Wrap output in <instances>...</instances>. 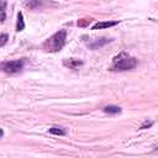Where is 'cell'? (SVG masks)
Here are the masks:
<instances>
[{"label": "cell", "instance_id": "cell-1", "mask_svg": "<svg viewBox=\"0 0 158 158\" xmlns=\"http://www.w3.org/2000/svg\"><path fill=\"white\" fill-rule=\"evenodd\" d=\"M137 64L136 58L130 57L126 52H121L118 56H116L112 60V70H130L132 68H135Z\"/></svg>", "mask_w": 158, "mask_h": 158}, {"label": "cell", "instance_id": "cell-2", "mask_svg": "<svg viewBox=\"0 0 158 158\" xmlns=\"http://www.w3.org/2000/svg\"><path fill=\"white\" fill-rule=\"evenodd\" d=\"M65 38H67V32L64 30H60L58 32H56L53 36H51L43 44L46 51L49 52H58L63 48L64 43H65Z\"/></svg>", "mask_w": 158, "mask_h": 158}, {"label": "cell", "instance_id": "cell-3", "mask_svg": "<svg viewBox=\"0 0 158 158\" xmlns=\"http://www.w3.org/2000/svg\"><path fill=\"white\" fill-rule=\"evenodd\" d=\"M23 68V60H10V62H6L4 65H2V70L9 73V74H15V73H19L21 72V69Z\"/></svg>", "mask_w": 158, "mask_h": 158}, {"label": "cell", "instance_id": "cell-4", "mask_svg": "<svg viewBox=\"0 0 158 158\" xmlns=\"http://www.w3.org/2000/svg\"><path fill=\"white\" fill-rule=\"evenodd\" d=\"M118 21H101V22H96L91 30H101V28H107V27H111V26H115L117 25Z\"/></svg>", "mask_w": 158, "mask_h": 158}, {"label": "cell", "instance_id": "cell-5", "mask_svg": "<svg viewBox=\"0 0 158 158\" xmlns=\"http://www.w3.org/2000/svg\"><path fill=\"white\" fill-rule=\"evenodd\" d=\"M49 133L52 135H57V136H64L65 135V130L63 127H58V126H53L49 128Z\"/></svg>", "mask_w": 158, "mask_h": 158}, {"label": "cell", "instance_id": "cell-6", "mask_svg": "<svg viewBox=\"0 0 158 158\" xmlns=\"http://www.w3.org/2000/svg\"><path fill=\"white\" fill-rule=\"evenodd\" d=\"M104 112H106V114H120L121 109L118 106H115V105H109V106L104 107Z\"/></svg>", "mask_w": 158, "mask_h": 158}, {"label": "cell", "instance_id": "cell-7", "mask_svg": "<svg viewBox=\"0 0 158 158\" xmlns=\"http://www.w3.org/2000/svg\"><path fill=\"white\" fill-rule=\"evenodd\" d=\"M25 27V22H23V16H22V12H19L17 14V23H16V30L17 31H22Z\"/></svg>", "mask_w": 158, "mask_h": 158}, {"label": "cell", "instance_id": "cell-8", "mask_svg": "<svg viewBox=\"0 0 158 158\" xmlns=\"http://www.w3.org/2000/svg\"><path fill=\"white\" fill-rule=\"evenodd\" d=\"M80 64H81V62H80V60H77V59L64 60V65H67V67H69V68H73V69H75V68L79 67Z\"/></svg>", "mask_w": 158, "mask_h": 158}, {"label": "cell", "instance_id": "cell-9", "mask_svg": "<svg viewBox=\"0 0 158 158\" xmlns=\"http://www.w3.org/2000/svg\"><path fill=\"white\" fill-rule=\"evenodd\" d=\"M101 41H96V43H94V44H91V48H96L98 46L100 47L101 44H104V43H106L109 40H106V38H100Z\"/></svg>", "mask_w": 158, "mask_h": 158}, {"label": "cell", "instance_id": "cell-10", "mask_svg": "<svg viewBox=\"0 0 158 158\" xmlns=\"http://www.w3.org/2000/svg\"><path fill=\"white\" fill-rule=\"evenodd\" d=\"M6 41H7V36L6 35H0V46L5 44Z\"/></svg>", "mask_w": 158, "mask_h": 158}, {"label": "cell", "instance_id": "cell-11", "mask_svg": "<svg viewBox=\"0 0 158 158\" xmlns=\"http://www.w3.org/2000/svg\"><path fill=\"white\" fill-rule=\"evenodd\" d=\"M153 125V122H148V121H146L142 126H141V130H143V128H146V127H149V126H152Z\"/></svg>", "mask_w": 158, "mask_h": 158}, {"label": "cell", "instance_id": "cell-12", "mask_svg": "<svg viewBox=\"0 0 158 158\" xmlns=\"http://www.w3.org/2000/svg\"><path fill=\"white\" fill-rule=\"evenodd\" d=\"M5 6H6V2L0 1V12H1V14H4V9H5Z\"/></svg>", "mask_w": 158, "mask_h": 158}, {"label": "cell", "instance_id": "cell-13", "mask_svg": "<svg viewBox=\"0 0 158 158\" xmlns=\"http://www.w3.org/2000/svg\"><path fill=\"white\" fill-rule=\"evenodd\" d=\"M2 135H4V132H2V130L0 128V137H2Z\"/></svg>", "mask_w": 158, "mask_h": 158}]
</instances>
